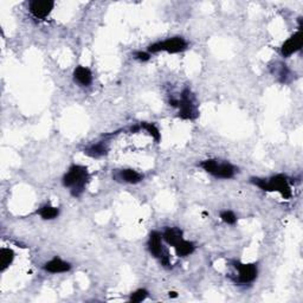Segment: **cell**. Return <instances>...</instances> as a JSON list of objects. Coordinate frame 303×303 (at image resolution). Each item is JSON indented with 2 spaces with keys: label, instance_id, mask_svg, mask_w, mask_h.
<instances>
[{
  "label": "cell",
  "instance_id": "1",
  "mask_svg": "<svg viewBox=\"0 0 303 303\" xmlns=\"http://www.w3.org/2000/svg\"><path fill=\"white\" fill-rule=\"evenodd\" d=\"M89 180V172L85 166L73 165L64 174L62 183L64 187L70 188L71 196L75 198H79L84 192L85 185Z\"/></svg>",
  "mask_w": 303,
  "mask_h": 303
},
{
  "label": "cell",
  "instance_id": "2",
  "mask_svg": "<svg viewBox=\"0 0 303 303\" xmlns=\"http://www.w3.org/2000/svg\"><path fill=\"white\" fill-rule=\"evenodd\" d=\"M251 183L265 192H278L286 199H290L293 197L289 179L283 174H276V176L263 179V178H251Z\"/></svg>",
  "mask_w": 303,
  "mask_h": 303
},
{
  "label": "cell",
  "instance_id": "3",
  "mask_svg": "<svg viewBox=\"0 0 303 303\" xmlns=\"http://www.w3.org/2000/svg\"><path fill=\"white\" fill-rule=\"evenodd\" d=\"M200 167H202L205 172L210 173L211 176L218 179H231L236 176L238 172V168L234 167L230 162H223L215 159H207L200 162Z\"/></svg>",
  "mask_w": 303,
  "mask_h": 303
},
{
  "label": "cell",
  "instance_id": "4",
  "mask_svg": "<svg viewBox=\"0 0 303 303\" xmlns=\"http://www.w3.org/2000/svg\"><path fill=\"white\" fill-rule=\"evenodd\" d=\"M169 104L173 107L179 108V117L183 120H194L198 117L199 113L197 111V104L194 103V98H193L189 89H184L181 93L180 100H170Z\"/></svg>",
  "mask_w": 303,
  "mask_h": 303
},
{
  "label": "cell",
  "instance_id": "5",
  "mask_svg": "<svg viewBox=\"0 0 303 303\" xmlns=\"http://www.w3.org/2000/svg\"><path fill=\"white\" fill-rule=\"evenodd\" d=\"M188 48V43L183 37H172L168 39L157 41L148 47L149 54H157V52H168V54H179Z\"/></svg>",
  "mask_w": 303,
  "mask_h": 303
},
{
  "label": "cell",
  "instance_id": "6",
  "mask_svg": "<svg viewBox=\"0 0 303 303\" xmlns=\"http://www.w3.org/2000/svg\"><path fill=\"white\" fill-rule=\"evenodd\" d=\"M147 246H148V251L150 252L152 256L160 261V263L164 265V267L166 268L169 267L170 265L169 255L168 252L164 249V245H162L161 233H159L158 231H152Z\"/></svg>",
  "mask_w": 303,
  "mask_h": 303
},
{
  "label": "cell",
  "instance_id": "7",
  "mask_svg": "<svg viewBox=\"0 0 303 303\" xmlns=\"http://www.w3.org/2000/svg\"><path fill=\"white\" fill-rule=\"evenodd\" d=\"M233 267L238 272L236 278H233V281L237 284L252 283L257 278V275H258L257 264H253V263L245 264L241 262H233Z\"/></svg>",
  "mask_w": 303,
  "mask_h": 303
},
{
  "label": "cell",
  "instance_id": "8",
  "mask_svg": "<svg viewBox=\"0 0 303 303\" xmlns=\"http://www.w3.org/2000/svg\"><path fill=\"white\" fill-rule=\"evenodd\" d=\"M55 7V2L51 0H33L29 4L30 13L37 19L47 18Z\"/></svg>",
  "mask_w": 303,
  "mask_h": 303
},
{
  "label": "cell",
  "instance_id": "9",
  "mask_svg": "<svg viewBox=\"0 0 303 303\" xmlns=\"http://www.w3.org/2000/svg\"><path fill=\"white\" fill-rule=\"evenodd\" d=\"M301 48H302V36H301V31L298 30L297 32H295L294 35H291L282 44L281 55L287 58V57H290L291 55H294L295 52H297Z\"/></svg>",
  "mask_w": 303,
  "mask_h": 303
},
{
  "label": "cell",
  "instance_id": "10",
  "mask_svg": "<svg viewBox=\"0 0 303 303\" xmlns=\"http://www.w3.org/2000/svg\"><path fill=\"white\" fill-rule=\"evenodd\" d=\"M113 177L116 181H122V183L127 184H139L143 179V174L133 168L117 170L115 174H113Z\"/></svg>",
  "mask_w": 303,
  "mask_h": 303
},
{
  "label": "cell",
  "instance_id": "11",
  "mask_svg": "<svg viewBox=\"0 0 303 303\" xmlns=\"http://www.w3.org/2000/svg\"><path fill=\"white\" fill-rule=\"evenodd\" d=\"M43 268L45 271L50 272V274H63V272L71 270V264L59 258V257H55V258L45 263Z\"/></svg>",
  "mask_w": 303,
  "mask_h": 303
},
{
  "label": "cell",
  "instance_id": "12",
  "mask_svg": "<svg viewBox=\"0 0 303 303\" xmlns=\"http://www.w3.org/2000/svg\"><path fill=\"white\" fill-rule=\"evenodd\" d=\"M74 81L81 86H89L93 83L92 70L85 67H77L74 71Z\"/></svg>",
  "mask_w": 303,
  "mask_h": 303
},
{
  "label": "cell",
  "instance_id": "13",
  "mask_svg": "<svg viewBox=\"0 0 303 303\" xmlns=\"http://www.w3.org/2000/svg\"><path fill=\"white\" fill-rule=\"evenodd\" d=\"M162 240H165L166 243L174 248L181 240H184L183 231L179 227H167L162 232Z\"/></svg>",
  "mask_w": 303,
  "mask_h": 303
},
{
  "label": "cell",
  "instance_id": "14",
  "mask_svg": "<svg viewBox=\"0 0 303 303\" xmlns=\"http://www.w3.org/2000/svg\"><path fill=\"white\" fill-rule=\"evenodd\" d=\"M174 250H176L177 256L179 257H186L192 255L196 250V245L192 242L186 241V240H181L179 243H178L176 246H174Z\"/></svg>",
  "mask_w": 303,
  "mask_h": 303
},
{
  "label": "cell",
  "instance_id": "15",
  "mask_svg": "<svg viewBox=\"0 0 303 303\" xmlns=\"http://www.w3.org/2000/svg\"><path fill=\"white\" fill-rule=\"evenodd\" d=\"M107 153H108V146H107V143L103 142V141L97 142V143H95V145L89 146L88 148L84 150V154L89 155V157H92V158H101Z\"/></svg>",
  "mask_w": 303,
  "mask_h": 303
},
{
  "label": "cell",
  "instance_id": "16",
  "mask_svg": "<svg viewBox=\"0 0 303 303\" xmlns=\"http://www.w3.org/2000/svg\"><path fill=\"white\" fill-rule=\"evenodd\" d=\"M14 257H16V255H14L12 249L3 248L0 250V269H2V271H5L13 263Z\"/></svg>",
  "mask_w": 303,
  "mask_h": 303
},
{
  "label": "cell",
  "instance_id": "17",
  "mask_svg": "<svg viewBox=\"0 0 303 303\" xmlns=\"http://www.w3.org/2000/svg\"><path fill=\"white\" fill-rule=\"evenodd\" d=\"M37 213L39 214L44 221H52V219H55L59 215V208L47 204V205L41 206L39 210L37 211Z\"/></svg>",
  "mask_w": 303,
  "mask_h": 303
},
{
  "label": "cell",
  "instance_id": "18",
  "mask_svg": "<svg viewBox=\"0 0 303 303\" xmlns=\"http://www.w3.org/2000/svg\"><path fill=\"white\" fill-rule=\"evenodd\" d=\"M140 128L145 129L148 134L155 140V142H160L161 141V133L159 131V128L155 126L154 123H149V122H141L140 123Z\"/></svg>",
  "mask_w": 303,
  "mask_h": 303
},
{
  "label": "cell",
  "instance_id": "19",
  "mask_svg": "<svg viewBox=\"0 0 303 303\" xmlns=\"http://www.w3.org/2000/svg\"><path fill=\"white\" fill-rule=\"evenodd\" d=\"M147 296H148V291L146 289H138L136 291H134V293L131 294L129 302H133V303L142 302L146 300Z\"/></svg>",
  "mask_w": 303,
  "mask_h": 303
},
{
  "label": "cell",
  "instance_id": "20",
  "mask_svg": "<svg viewBox=\"0 0 303 303\" xmlns=\"http://www.w3.org/2000/svg\"><path fill=\"white\" fill-rule=\"evenodd\" d=\"M221 219L226 224L229 225H234L237 223V215L233 213L232 211H229V210H225V211H222L221 212Z\"/></svg>",
  "mask_w": 303,
  "mask_h": 303
},
{
  "label": "cell",
  "instance_id": "21",
  "mask_svg": "<svg viewBox=\"0 0 303 303\" xmlns=\"http://www.w3.org/2000/svg\"><path fill=\"white\" fill-rule=\"evenodd\" d=\"M134 58L139 62H147L150 59V54L145 51H136L134 54Z\"/></svg>",
  "mask_w": 303,
  "mask_h": 303
},
{
  "label": "cell",
  "instance_id": "22",
  "mask_svg": "<svg viewBox=\"0 0 303 303\" xmlns=\"http://www.w3.org/2000/svg\"><path fill=\"white\" fill-rule=\"evenodd\" d=\"M178 295H177V293L176 291H172V293H169V297H177Z\"/></svg>",
  "mask_w": 303,
  "mask_h": 303
}]
</instances>
